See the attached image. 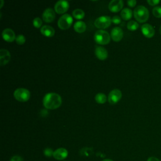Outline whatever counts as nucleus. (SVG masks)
<instances>
[{"mask_svg": "<svg viewBox=\"0 0 161 161\" xmlns=\"http://www.w3.org/2000/svg\"><path fill=\"white\" fill-rule=\"evenodd\" d=\"M42 18L46 23L52 22L55 18V11L50 8L45 9L42 14Z\"/></svg>", "mask_w": 161, "mask_h": 161, "instance_id": "9", "label": "nucleus"}, {"mask_svg": "<svg viewBox=\"0 0 161 161\" xmlns=\"http://www.w3.org/2000/svg\"><path fill=\"white\" fill-rule=\"evenodd\" d=\"M152 13L157 18H161V7L155 6L152 9Z\"/></svg>", "mask_w": 161, "mask_h": 161, "instance_id": "23", "label": "nucleus"}, {"mask_svg": "<svg viewBox=\"0 0 161 161\" xmlns=\"http://www.w3.org/2000/svg\"><path fill=\"white\" fill-rule=\"evenodd\" d=\"M9 161H23V159L19 155H14L10 158Z\"/></svg>", "mask_w": 161, "mask_h": 161, "instance_id": "28", "label": "nucleus"}, {"mask_svg": "<svg viewBox=\"0 0 161 161\" xmlns=\"http://www.w3.org/2000/svg\"><path fill=\"white\" fill-rule=\"evenodd\" d=\"M69 8V3L67 1H58L54 6V11L58 14L65 13Z\"/></svg>", "mask_w": 161, "mask_h": 161, "instance_id": "8", "label": "nucleus"}, {"mask_svg": "<svg viewBox=\"0 0 161 161\" xmlns=\"http://www.w3.org/2000/svg\"><path fill=\"white\" fill-rule=\"evenodd\" d=\"M44 107L48 109H55L62 104L61 96L55 92H49L45 95L43 99Z\"/></svg>", "mask_w": 161, "mask_h": 161, "instance_id": "1", "label": "nucleus"}, {"mask_svg": "<svg viewBox=\"0 0 161 161\" xmlns=\"http://www.w3.org/2000/svg\"><path fill=\"white\" fill-rule=\"evenodd\" d=\"M120 15H121V18L123 19H124V20H129L132 17L133 12H132V11L130 8H125L123 9L121 11Z\"/></svg>", "mask_w": 161, "mask_h": 161, "instance_id": "19", "label": "nucleus"}, {"mask_svg": "<svg viewBox=\"0 0 161 161\" xmlns=\"http://www.w3.org/2000/svg\"><path fill=\"white\" fill-rule=\"evenodd\" d=\"M72 15L75 18L77 19H80L84 17L85 13L81 9H75L72 11Z\"/></svg>", "mask_w": 161, "mask_h": 161, "instance_id": "21", "label": "nucleus"}, {"mask_svg": "<svg viewBox=\"0 0 161 161\" xmlns=\"http://www.w3.org/2000/svg\"><path fill=\"white\" fill-rule=\"evenodd\" d=\"M73 22L72 17L69 14H64L62 15L57 22V25L59 28L62 30L69 29Z\"/></svg>", "mask_w": 161, "mask_h": 161, "instance_id": "5", "label": "nucleus"}, {"mask_svg": "<svg viewBox=\"0 0 161 161\" xmlns=\"http://www.w3.org/2000/svg\"><path fill=\"white\" fill-rule=\"evenodd\" d=\"M123 36V31L119 27H114L111 31V38L114 42H119Z\"/></svg>", "mask_w": 161, "mask_h": 161, "instance_id": "12", "label": "nucleus"}, {"mask_svg": "<svg viewBox=\"0 0 161 161\" xmlns=\"http://www.w3.org/2000/svg\"><path fill=\"white\" fill-rule=\"evenodd\" d=\"M159 30H160V34H161V25H160V28H159Z\"/></svg>", "mask_w": 161, "mask_h": 161, "instance_id": "34", "label": "nucleus"}, {"mask_svg": "<svg viewBox=\"0 0 161 161\" xmlns=\"http://www.w3.org/2000/svg\"><path fill=\"white\" fill-rule=\"evenodd\" d=\"M122 93L119 89H114L111 91L108 94V100L111 104H116L121 98Z\"/></svg>", "mask_w": 161, "mask_h": 161, "instance_id": "7", "label": "nucleus"}, {"mask_svg": "<svg viewBox=\"0 0 161 161\" xmlns=\"http://www.w3.org/2000/svg\"><path fill=\"white\" fill-rule=\"evenodd\" d=\"M147 161H160V160L155 157H150L147 159Z\"/></svg>", "mask_w": 161, "mask_h": 161, "instance_id": "31", "label": "nucleus"}, {"mask_svg": "<svg viewBox=\"0 0 161 161\" xmlns=\"http://www.w3.org/2000/svg\"><path fill=\"white\" fill-rule=\"evenodd\" d=\"M123 6V1L122 0H112L109 3L108 8L110 11L117 13L119 11Z\"/></svg>", "mask_w": 161, "mask_h": 161, "instance_id": "10", "label": "nucleus"}, {"mask_svg": "<svg viewBox=\"0 0 161 161\" xmlns=\"http://www.w3.org/2000/svg\"><path fill=\"white\" fill-rule=\"evenodd\" d=\"M68 156V151L65 148H58L53 152V157L56 160H62Z\"/></svg>", "mask_w": 161, "mask_h": 161, "instance_id": "14", "label": "nucleus"}, {"mask_svg": "<svg viewBox=\"0 0 161 161\" xmlns=\"http://www.w3.org/2000/svg\"><path fill=\"white\" fill-rule=\"evenodd\" d=\"M147 3L150 5V6H154L157 5L160 3L159 0H148Z\"/></svg>", "mask_w": 161, "mask_h": 161, "instance_id": "29", "label": "nucleus"}, {"mask_svg": "<svg viewBox=\"0 0 161 161\" xmlns=\"http://www.w3.org/2000/svg\"><path fill=\"white\" fill-rule=\"evenodd\" d=\"M3 38L8 42H13L16 39L14 31L11 28H6L2 32Z\"/></svg>", "mask_w": 161, "mask_h": 161, "instance_id": "13", "label": "nucleus"}, {"mask_svg": "<svg viewBox=\"0 0 161 161\" xmlns=\"http://www.w3.org/2000/svg\"><path fill=\"white\" fill-rule=\"evenodd\" d=\"M111 21L114 23V24H119L121 21V18L119 16H113V18H111Z\"/></svg>", "mask_w": 161, "mask_h": 161, "instance_id": "27", "label": "nucleus"}, {"mask_svg": "<svg viewBox=\"0 0 161 161\" xmlns=\"http://www.w3.org/2000/svg\"><path fill=\"white\" fill-rule=\"evenodd\" d=\"M127 4L130 7H134L136 4V1L135 0H128L127 1Z\"/></svg>", "mask_w": 161, "mask_h": 161, "instance_id": "30", "label": "nucleus"}, {"mask_svg": "<svg viewBox=\"0 0 161 161\" xmlns=\"http://www.w3.org/2000/svg\"><path fill=\"white\" fill-rule=\"evenodd\" d=\"M53 152L54 151H53V150L50 148H46L44 150H43V154L45 156L47 157H50L53 155Z\"/></svg>", "mask_w": 161, "mask_h": 161, "instance_id": "26", "label": "nucleus"}, {"mask_svg": "<svg viewBox=\"0 0 161 161\" xmlns=\"http://www.w3.org/2000/svg\"><path fill=\"white\" fill-rule=\"evenodd\" d=\"M141 30L143 35L147 38H152L155 34V30L153 27L148 23H145L142 25Z\"/></svg>", "mask_w": 161, "mask_h": 161, "instance_id": "11", "label": "nucleus"}, {"mask_svg": "<svg viewBox=\"0 0 161 161\" xmlns=\"http://www.w3.org/2000/svg\"><path fill=\"white\" fill-rule=\"evenodd\" d=\"M4 4V1L3 0H1V6H0V8H2Z\"/></svg>", "mask_w": 161, "mask_h": 161, "instance_id": "32", "label": "nucleus"}, {"mask_svg": "<svg viewBox=\"0 0 161 161\" xmlns=\"http://www.w3.org/2000/svg\"><path fill=\"white\" fill-rule=\"evenodd\" d=\"M74 28L77 33H83L86 30V25L82 21H77L74 23Z\"/></svg>", "mask_w": 161, "mask_h": 161, "instance_id": "18", "label": "nucleus"}, {"mask_svg": "<svg viewBox=\"0 0 161 161\" xmlns=\"http://www.w3.org/2000/svg\"><path fill=\"white\" fill-rule=\"evenodd\" d=\"M94 99H95V101L99 104H104L107 101V97H106V95L101 92L97 93L95 96Z\"/></svg>", "mask_w": 161, "mask_h": 161, "instance_id": "20", "label": "nucleus"}, {"mask_svg": "<svg viewBox=\"0 0 161 161\" xmlns=\"http://www.w3.org/2000/svg\"><path fill=\"white\" fill-rule=\"evenodd\" d=\"M94 39L95 42L100 45H106L110 42L111 36L108 31L103 30H99L96 31Z\"/></svg>", "mask_w": 161, "mask_h": 161, "instance_id": "3", "label": "nucleus"}, {"mask_svg": "<svg viewBox=\"0 0 161 161\" xmlns=\"http://www.w3.org/2000/svg\"><path fill=\"white\" fill-rule=\"evenodd\" d=\"M102 161H113V160H111V159H104Z\"/></svg>", "mask_w": 161, "mask_h": 161, "instance_id": "33", "label": "nucleus"}, {"mask_svg": "<svg viewBox=\"0 0 161 161\" xmlns=\"http://www.w3.org/2000/svg\"><path fill=\"white\" fill-rule=\"evenodd\" d=\"M139 27L138 23L133 20L129 21L127 23V28L130 31H135Z\"/></svg>", "mask_w": 161, "mask_h": 161, "instance_id": "22", "label": "nucleus"}, {"mask_svg": "<svg viewBox=\"0 0 161 161\" xmlns=\"http://www.w3.org/2000/svg\"><path fill=\"white\" fill-rule=\"evenodd\" d=\"M11 58V54L6 49H1L0 50V64L3 66L7 64Z\"/></svg>", "mask_w": 161, "mask_h": 161, "instance_id": "15", "label": "nucleus"}, {"mask_svg": "<svg viewBox=\"0 0 161 161\" xmlns=\"http://www.w3.org/2000/svg\"><path fill=\"white\" fill-rule=\"evenodd\" d=\"M95 55L101 60H104L107 58L108 53L106 48L103 47L98 46L95 49Z\"/></svg>", "mask_w": 161, "mask_h": 161, "instance_id": "16", "label": "nucleus"}, {"mask_svg": "<svg viewBox=\"0 0 161 161\" xmlns=\"http://www.w3.org/2000/svg\"><path fill=\"white\" fill-rule=\"evenodd\" d=\"M40 32L45 36L52 37L55 34V30L51 26L45 25L41 27Z\"/></svg>", "mask_w": 161, "mask_h": 161, "instance_id": "17", "label": "nucleus"}, {"mask_svg": "<svg viewBox=\"0 0 161 161\" xmlns=\"http://www.w3.org/2000/svg\"><path fill=\"white\" fill-rule=\"evenodd\" d=\"M16 42L18 44V45H23L25 43V41H26V38L25 37V36L23 35H18L16 36Z\"/></svg>", "mask_w": 161, "mask_h": 161, "instance_id": "24", "label": "nucleus"}, {"mask_svg": "<svg viewBox=\"0 0 161 161\" xmlns=\"http://www.w3.org/2000/svg\"><path fill=\"white\" fill-rule=\"evenodd\" d=\"M111 18L108 16H102L94 21V25L99 29H104L109 27L111 23Z\"/></svg>", "mask_w": 161, "mask_h": 161, "instance_id": "6", "label": "nucleus"}, {"mask_svg": "<svg viewBox=\"0 0 161 161\" xmlns=\"http://www.w3.org/2000/svg\"><path fill=\"white\" fill-rule=\"evenodd\" d=\"M14 97L19 102H26L30 97V91L25 88H18L13 93Z\"/></svg>", "mask_w": 161, "mask_h": 161, "instance_id": "4", "label": "nucleus"}, {"mask_svg": "<svg viewBox=\"0 0 161 161\" xmlns=\"http://www.w3.org/2000/svg\"><path fill=\"white\" fill-rule=\"evenodd\" d=\"M133 15L138 22L144 23L147 21L149 18V12L146 7L140 5L134 9Z\"/></svg>", "mask_w": 161, "mask_h": 161, "instance_id": "2", "label": "nucleus"}, {"mask_svg": "<svg viewBox=\"0 0 161 161\" xmlns=\"http://www.w3.org/2000/svg\"><path fill=\"white\" fill-rule=\"evenodd\" d=\"M33 26L36 28H40V26H42V19L38 18V17H36L35 18L33 19Z\"/></svg>", "mask_w": 161, "mask_h": 161, "instance_id": "25", "label": "nucleus"}]
</instances>
